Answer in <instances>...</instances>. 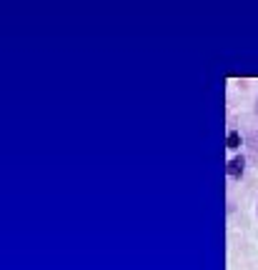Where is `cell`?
I'll return each instance as SVG.
<instances>
[{
    "instance_id": "2",
    "label": "cell",
    "mask_w": 258,
    "mask_h": 270,
    "mask_svg": "<svg viewBox=\"0 0 258 270\" xmlns=\"http://www.w3.org/2000/svg\"><path fill=\"white\" fill-rule=\"evenodd\" d=\"M226 145L231 148V150H236V148H241V135L236 133V130H231L228 138H226Z\"/></svg>"
},
{
    "instance_id": "1",
    "label": "cell",
    "mask_w": 258,
    "mask_h": 270,
    "mask_svg": "<svg viewBox=\"0 0 258 270\" xmlns=\"http://www.w3.org/2000/svg\"><path fill=\"white\" fill-rule=\"evenodd\" d=\"M243 165H246L243 155L231 158V160H228V175H231V178H241V175H243Z\"/></svg>"
},
{
    "instance_id": "3",
    "label": "cell",
    "mask_w": 258,
    "mask_h": 270,
    "mask_svg": "<svg viewBox=\"0 0 258 270\" xmlns=\"http://www.w3.org/2000/svg\"><path fill=\"white\" fill-rule=\"evenodd\" d=\"M256 110H258V105H256Z\"/></svg>"
}]
</instances>
